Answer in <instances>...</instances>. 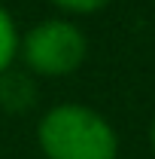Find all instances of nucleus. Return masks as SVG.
Segmentation results:
<instances>
[{"label":"nucleus","mask_w":155,"mask_h":159,"mask_svg":"<svg viewBox=\"0 0 155 159\" xmlns=\"http://www.w3.org/2000/svg\"><path fill=\"white\" fill-rule=\"evenodd\" d=\"M37 141L46 159H116V129L85 104H58L46 110L37 129Z\"/></svg>","instance_id":"f257e3e1"},{"label":"nucleus","mask_w":155,"mask_h":159,"mask_svg":"<svg viewBox=\"0 0 155 159\" xmlns=\"http://www.w3.org/2000/svg\"><path fill=\"white\" fill-rule=\"evenodd\" d=\"M21 58L37 77H64L73 74L88 55V40L73 21L46 19L37 21L19 40Z\"/></svg>","instance_id":"f03ea898"},{"label":"nucleus","mask_w":155,"mask_h":159,"mask_svg":"<svg viewBox=\"0 0 155 159\" xmlns=\"http://www.w3.org/2000/svg\"><path fill=\"white\" fill-rule=\"evenodd\" d=\"M37 101V83L21 74V70H6L0 74V104L9 113H24Z\"/></svg>","instance_id":"7ed1b4c3"},{"label":"nucleus","mask_w":155,"mask_h":159,"mask_svg":"<svg viewBox=\"0 0 155 159\" xmlns=\"http://www.w3.org/2000/svg\"><path fill=\"white\" fill-rule=\"evenodd\" d=\"M15 52H19V28L12 16L0 6V74H6L15 61Z\"/></svg>","instance_id":"20e7f679"},{"label":"nucleus","mask_w":155,"mask_h":159,"mask_svg":"<svg viewBox=\"0 0 155 159\" xmlns=\"http://www.w3.org/2000/svg\"><path fill=\"white\" fill-rule=\"evenodd\" d=\"M64 12H76V16H88V12H100L110 0H52Z\"/></svg>","instance_id":"39448f33"},{"label":"nucleus","mask_w":155,"mask_h":159,"mask_svg":"<svg viewBox=\"0 0 155 159\" xmlns=\"http://www.w3.org/2000/svg\"><path fill=\"white\" fill-rule=\"evenodd\" d=\"M149 144H152V150H155V119H152V125H149Z\"/></svg>","instance_id":"423d86ee"}]
</instances>
